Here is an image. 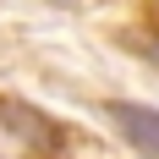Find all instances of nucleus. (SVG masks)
Masks as SVG:
<instances>
[{"label": "nucleus", "instance_id": "obj_2", "mask_svg": "<svg viewBox=\"0 0 159 159\" xmlns=\"http://www.w3.org/2000/svg\"><path fill=\"white\" fill-rule=\"evenodd\" d=\"M0 121H6V126L33 132V148H55V143H61V137H55V126H49V121H39L33 110H22V104H6V99H0Z\"/></svg>", "mask_w": 159, "mask_h": 159}, {"label": "nucleus", "instance_id": "obj_1", "mask_svg": "<svg viewBox=\"0 0 159 159\" xmlns=\"http://www.w3.org/2000/svg\"><path fill=\"white\" fill-rule=\"evenodd\" d=\"M104 115H110V126L121 132V143H132L143 159H159V110L132 104V99H110Z\"/></svg>", "mask_w": 159, "mask_h": 159}, {"label": "nucleus", "instance_id": "obj_3", "mask_svg": "<svg viewBox=\"0 0 159 159\" xmlns=\"http://www.w3.org/2000/svg\"><path fill=\"white\" fill-rule=\"evenodd\" d=\"M148 61H154V66H159V39H148Z\"/></svg>", "mask_w": 159, "mask_h": 159}]
</instances>
